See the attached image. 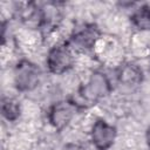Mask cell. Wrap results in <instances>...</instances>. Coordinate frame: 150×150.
<instances>
[{"label": "cell", "instance_id": "cell-1", "mask_svg": "<svg viewBox=\"0 0 150 150\" xmlns=\"http://www.w3.org/2000/svg\"><path fill=\"white\" fill-rule=\"evenodd\" d=\"M111 90L112 87L107 75L101 71H95L90 75L88 82L82 84L77 89L76 94L69 97L68 101L76 109H87L109 95Z\"/></svg>", "mask_w": 150, "mask_h": 150}, {"label": "cell", "instance_id": "cell-2", "mask_svg": "<svg viewBox=\"0 0 150 150\" xmlns=\"http://www.w3.org/2000/svg\"><path fill=\"white\" fill-rule=\"evenodd\" d=\"M40 68L28 61L21 60L16 63L14 69V83L19 91H30L35 89L40 81Z\"/></svg>", "mask_w": 150, "mask_h": 150}, {"label": "cell", "instance_id": "cell-3", "mask_svg": "<svg viewBox=\"0 0 150 150\" xmlns=\"http://www.w3.org/2000/svg\"><path fill=\"white\" fill-rule=\"evenodd\" d=\"M46 63L50 73L61 75L74 66L73 52L66 43L54 46L48 52Z\"/></svg>", "mask_w": 150, "mask_h": 150}, {"label": "cell", "instance_id": "cell-4", "mask_svg": "<svg viewBox=\"0 0 150 150\" xmlns=\"http://www.w3.org/2000/svg\"><path fill=\"white\" fill-rule=\"evenodd\" d=\"M100 36H101V32L98 27L94 23H88L83 26L82 28L75 30L70 35L66 45L70 49L88 50V49H91L96 45Z\"/></svg>", "mask_w": 150, "mask_h": 150}, {"label": "cell", "instance_id": "cell-5", "mask_svg": "<svg viewBox=\"0 0 150 150\" xmlns=\"http://www.w3.org/2000/svg\"><path fill=\"white\" fill-rule=\"evenodd\" d=\"M116 128L104 120H96L90 132L91 142L97 150H109L116 139Z\"/></svg>", "mask_w": 150, "mask_h": 150}, {"label": "cell", "instance_id": "cell-6", "mask_svg": "<svg viewBox=\"0 0 150 150\" xmlns=\"http://www.w3.org/2000/svg\"><path fill=\"white\" fill-rule=\"evenodd\" d=\"M76 108L69 102H57L53 104L48 111V120L56 130H62L73 118Z\"/></svg>", "mask_w": 150, "mask_h": 150}, {"label": "cell", "instance_id": "cell-7", "mask_svg": "<svg viewBox=\"0 0 150 150\" xmlns=\"http://www.w3.org/2000/svg\"><path fill=\"white\" fill-rule=\"evenodd\" d=\"M116 76H117L118 82L122 83L123 86L132 87V86H137L142 82L143 71L136 63L127 62V63L120 66V68L117 69Z\"/></svg>", "mask_w": 150, "mask_h": 150}, {"label": "cell", "instance_id": "cell-8", "mask_svg": "<svg viewBox=\"0 0 150 150\" xmlns=\"http://www.w3.org/2000/svg\"><path fill=\"white\" fill-rule=\"evenodd\" d=\"M132 25L139 30H150V6L142 5L130 16Z\"/></svg>", "mask_w": 150, "mask_h": 150}, {"label": "cell", "instance_id": "cell-9", "mask_svg": "<svg viewBox=\"0 0 150 150\" xmlns=\"http://www.w3.org/2000/svg\"><path fill=\"white\" fill-rule=\"evenodd\" d=\"M21 112V108H20V103L12 97H2L1 100V114L2 116L9 121V122H14L19 118Z\"/></svg>", "mask_w": 150, "mask_h": 150}, {"label": "cell", "instance_id": "cell-10", "mask_svg": "<svg viewBox=\"0 0 150 150\" xmlns=\"http://www.w3.org/2000/svg\"><path fill=\"white\" fill-rule=\"evenodd\" d=\"M145 139H146L148 146L150 148V127L148 128V130H146V132H145Z\"/></svg>", "mask_w": 150, "mask_h": 150}]
</instances>
